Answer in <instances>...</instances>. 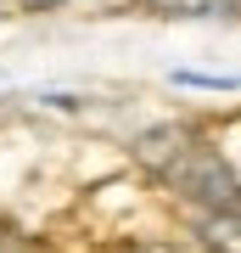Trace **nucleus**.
<instances>
[{
	"label": "nucleus",
	"instance_id": "nucleus-1",
	"mask_svg": "<svg viewBox=\"0 0 241 253\" xmlns=\"http://www.w3.org/2000/svg\"><path fill=\"white\" fill-rule=\"evenodd\" d=\"M140 163L174 191H185L191 203H202V214H236L241 208V186H236L230 163L191 129H146Z\"/></svg>",
	"mask_w": 241,
	"mask_h": 253
},
{
	"label": "nucleus",
	"instance_id": "nucleus-2",
	"mask_svg": "<svg viewBox=\"0 0 241 253\" xmlns=\"http://www.w3.org/2000/svg\"><path fill=\"white\" fill-rule=\"evenodd\" d=\"M202 236L219 253H236L241 248V208H236V214H202Z\"/></svg>",
	"mask_w": 241,
	"mask_h": 253
},
{
	"label": "nucleus",
	"instance_id": "nucleus-3",
	"mask_svg": "<svg viewBox=\"0 0 241 253\" xmlns=\"http://www.w3.org/2000/svg\"><path fill=\"white\" fill-rule=\"evenodd\" d=\"M236 6L241 0H179V11H191V17H202V11L207 17H236Z\"/></svg>",
	"mask_w": 241,
	"mask_h": 253
},
{
	"label": "nucleus",
	"instance_id": "nucleus-4",
	"mask_svg": "<svg viewBox=\"0 0 241 253\" xmlns=\"http://www.w3.org/2000/svg\"><path fill=\"white\" fill-rule=\"evenodd\" d=\"M28 11H45V6H62V0H23Z\"/></svg>",
	"mask_w": 241,
	"mask_h": 253
}]
</instances>
